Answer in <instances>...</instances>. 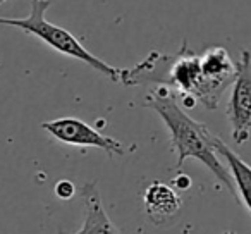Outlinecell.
Wrapping results in <instances>:
<instances>
[{
	"mask_svg": "<svg viewBox=\"0 0 251 234\" xmlns=\"http://www.w3.org/2000/svg\"><path fill=\"white\" fill-rule=\"evenodd\" d=\"M74 191H76V189H74V184L71 181H66V179H64V181H59L55 184V195L59 196L60 200L73 198Z\"/></svg>",
	"mask_w": 251,
	"mask_h": 234,
	"instance_id": "cell-10",
	"label": "cell"
},
{
	"mask_svg": "<svg viewBox=\"0 0 251 234\" xmlns=\"http://www.w3.org/2000/svg\"><path fill=\"white\" fill-rule=\"evenodd\" d=\"M81 200L84 213L81 229L76 234H119L115 224L105 212L98 186L93 181L81 186Z\"/></svg>",
	"mask_w": 251,
	"mask_h": 234,
	"instance_id": "cell-6",
	"label": "cell"
},
{
	"mask_svg": "<svg viewBox=\"0 0 251 234\" xmlns=\"http://www.w3.org/2000/svg\"><path fill=\"white\" fill-rule=\"evenodd\" d=\"M50 7L49 0H31V11L26 18H0V26H11V28L21 29L26 35H31L35 38L42 40L50 49L57 50L59 53L67 57H73L81 62L88 64L93 71L107 76L114 83H121L122 69L112 67L110 64L103 62L97 55L90 52L76 36L67 31L62 26H57L45 18L47 9Z\"/></svg>",
	"mask_w": 251,
	"mask_h": 234,
	"instance_id": "cell-3",
	"label": "cell"
},
{
	"mask_svg": "<svg viewBox=\"0 0 251 234\" xmlns=\"http://www.w3.org/2000/svg\"><path fill=\"white\" fill-rule=\"evenodd\" d=\"M4 2H5V0H0V4H4Z\"/></svg>",
	"mask_w": 251,
	"mask_h": 234,
	"instance_id": "cell-12",
	"label": "cell"
},
{
	"mask_svg": "<svg viewBox=\"0 0 251 234\" xmlns=\"http://www.w3.org/2000/svg\"><path fill=\"white\" fill-rule=\"evenodd\" d=\"M121 83L124 86L136 84H157L174 91L176 97L182 98V104L193 107L196 102L203 107L215 110L220 104V93L205 78L200 64V55L188 45V40L174 55L150 52L138 66L122 69Z\"/></svg>",
	"mask_w": 251,
	"mask_h": 234,
	"instance_id": "cell-1",
	"label": "cell"
},
{
	"mask_svg": "<svg viewBox=\"0 0 251 234\" xmlns=\"http://www.w3.org/2000/svg\"><path fill=\"white\" fill-rule=\"evenodd\" d=\"M212 145L217 154L222 155V158L227 162L237 193H239L241 200L244 202L246 208L251 212V165H248L239 155L234 154V152L230 150L219 136H215V134H213V138H212Z\"/></svg>",
	"mask_w": 251,
	"mask_h": 234,
	"instance_id": "cell-9",
	"label": "cell"
},
{
	"mask_svg": "<svg viewBox=\"0 0 251 234\" xmlns=\"http://www.w3.org/2000/svg\"><path fill=\"white\" fill-rule=\"evenodd\" d=\"M145 107L158 114L167 130L171 131V150L176 152L177 160L176 169L181 171L188 158L201 162L215 179L230 193L236 195V184H234L232 174L229 169L224 167L220 162L219 154L212 145L213 134L208 131L205 124L198 123L177 104V97L174 91L165 86H157L145 97Z\"/></svg>",
	"mask_w": 251,
	"mask_h": 234,
	"instance_id": "cell-2",
	"label": "cell"
},
{
	"mask_svg": "<svg viewBox=\"0 0 251 234\" xmlns=\"http://www.w3.org/2000/svg\"><path fill=\"white\" fill-rule=\"evenodd\" d=\"M230 136L236 145H244L251 136V53L241 50L236 62V79L226 108Z\"/></svg>",
	"mask_w": 251,
	"mask_h": 234,
	"instance_id": "cell-4",
	"label": "cell"
},
{
	"mask_svg": "<svg viewBox=\"0 0 251 234\" xmlns=\"http://www.w3.org/2000/svg\"><path fill=\"white\" fill-rule=\"evenodd\" d=\"M176 186H177V188H181V189H186V188H189V186H191V179L188 178V176H179V178H176L174 181Z\"/></svg>",
	"mask_w": 251,
	"mask_h": 234,
	"instance_id": "cell-11",
	"label": "cell"
},
{
	"mask_svg": "<svg viewBox=\"0 0 251 234\" xmlns=\"http://www.w3.org/2000/svg\"><path fill=\"white\" fill-rule=\"evenodd\" d=\"M200 64L205 78L220 91L226 93L236 79V64L224 47H208L200 53Z\"/></svg>",
	"mask_w": 251,
	"mask_h": 234,
	"instance_id": "cell-7",
	"label": "cell"
},
{
	"mask_svg": "<svg viewBox=\"0 0 251 234\" xmlns=\"http://www.w3.org/2000/svg\"><path fill=\"white\" fill-rule=\"evenodd\" d=\"M42 128L53 136L57 141L66 145H74V147H84V148H100L107 155H124V145L119 140L110 136H105L100 131L91 128L84 121L77 117H60L49 123H43Z\"/></svg>",
	"mask_w": 251,
	"mask_h": 234,
	"instance_id": "cell-5",
	"label": "cell"
},
{
	"mask_svg": "<svg viewBox=\"0 0 251 234\" xmlns=\"http://www.w3.org/2000/svg\"><path fill=\"white\" fill-rule=\"evenodd\" d=\"M143 202L148 217L157 226L165 224L181 208V198L177 196V193L174 191L172 186L162 181H155L153 184L148 186L145 191Z\"/></svg>",
	"mask_w": 251,
	"mask_h": 234,
	"instance_id": "cell-8",
	"label": "cell"
}]
</instances>
